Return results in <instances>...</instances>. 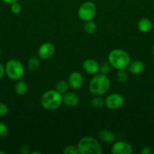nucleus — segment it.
I'll return each mask as SVG.
<instances>
[{
	"mask_svg": "<svg viewBox=\"0 0 154 154\" xmlns=\"http://www.w3.org/2000/svg\"><path fill=\"white\" fill-rule=\"evenodd\" d=\"M99 138L103 142L110 144L115 140V135L113 132L108 129H103L99 132Z\"/></svg>",
	"mask_w": 154,
	"mask_h": 154,
	"instance_id": "nucleus-14",
	"label": "nucleus"
},
{
	"mask_svg": "<svg viewBox=\"0 0 154 154\" xmlns=\"http://www.w3.org/2000/svg\"><path fill=\"white\" fill-rule=\"evenodd\" d=\"M8 134V127L5 123L0 122V138H5Z\"/></svg>",
	"mask_w": 154,
	"mask_h": 154,
	"instance_id": "nucleus-25",
	"label": "nucleus"
},
{
	"mask_svg": "<svg viewBox=\"0 0 154 154\" xmlns=\"http://www.w3.org/2000/svg\"><path fill=\"white\" fill-rule=\"evenodd\" d=\"M63 153L64 154H78L79 150L77 146L75 145H69L66 147L63 150Z\"/></svg>",
	"mask_w": 154,
	"mask_h": 154,
	"instance_id": "nucleus-24",
	"label": "nucleus"
},
{
	"mask_svg": "<svg viewBox=\"0 0 154 154\" xmlns=\"http://www.w3.org/2000/svg\"><path fill=\"white\" fill-rule=\"evenodd\" d=\"M108 62L112 67L117 70L125 69L131 63V58L128 53L122 49H114L108 55Z\"/></svg>",
	"mask_w": 154,
	"mask_h": 154,
	"instance_id": "nucleus-1",
	"label": "nucleus"
},
{
	"mask_svg": "<svg viewBox=\"0 0 154 154\" xmlns=\"http://www.w3.org/2000/svg\"><path fill=\"white\" fill-rule=\"evenodd\" d=\"M79 154H101L102 147L96 138L85 136L79 140L77 145Z\"/></svg>",
	"mask_w": 154,
	"mask_h": 154,
	"instance_id": "nucleus-3",
	"label": "nucleus"
},
{
	"mask_svg": "<svg viewBox=\"0 0 154 154\" xmlns=\"http://www.w3.org/2000/svg\"><path fill=\"white\" fill-rule=\"evenodd\" d=\"M30 146L27 144H22L20 148V153L22 154H28L30 153Z\"/></svg>",
	"mask_w": 154,
	"mask_h": 154,
	"instance_id": "nucleus-27",
	"label": "nucleus"
},
{
	"mask_svg": "<svg viewBox=\"0 0 154 154\" xmlns=\"http://www.w3.org/2000/svg\"><path fill=\"white\" fill-rule=\"evenodd\" d=\"M125 99L119 93H112L107 96L105 99V105L107 108L111 110H116L123 105Z\"/></svg>",
	"mask_w": 154,
	"mask_h": 154,
	"instance_id": "nucleus-7",
	"label": "nucleus"
},
{
	"mask_svg": "<svg viewBox=\"0 0 154 154\" xmlns=\"http://www.w3.org/2000/svg\"><path fill=\"white\" fill-rule=\"evenodd\" d=\"M8 112V108L3 102H0V117H4Z\"/></svg>",
	"mask_w": 154,
	"mask_h": 154,
	"instance_id": "nucleus-26",
	"label": "nucleus"
},
{
	"mask_svg": "<svg viewBox=\"0 0 154 154\" xmlns=\"http://www.w3.org/2000/svg\"><path fill=\"white\" fill-rule=\"evenodd\" d=\"M96 5L93 2H85L80 5L78 10L79 17L85 22L91 20L96 14Z\"/></svg>",
	"mask_w": 154,
	"mask_h": 154,
	"instance_id": "nucleus-6",
	"label": "nucleus"
},
{
	"mask_svg": "<svg viewBox=\"0 0 154 154\" xmlns=\"http://www.w3.org/2000/svg\"><path fill=\"white\" fill-rule=\"evenodd\" d=\"M62 100L65 105H66L67 107H70V108L77 106L79 102V99L78 96L72 92H66V93H63V95L62 96Z\"/></svg>",
	"mask_w": 154,
	"mask_h": 154,
	"instance_id": "nucleus-12",
	"label": "nucleus"
},
{
	"mask_svg": "<svg viewBox=\"0 0 154 154\" xmlns=\"http://www.w3.org/2000/svg\"><path fill=\"white\" fill-rule=\"evenodd\" d=\"M63 103L62 94L56 90H50L45 92L41 97V105L46 110H55Z\"/></svg>",
	"mask_w": 154,
	"mask_h": 154,
	"instance_id": "nucleus-4",
	"label": "nucleus"
},
{
	"mask_svg": "<svg viewBox=\"0 0 154 154\" xmlns=\"http://www.w3.org/2000/svg\"><path fill=\"white\" fill-rule=\"evenodd\" d=\"M116 79L121 84L127 82L128 80V73L125 71V69L118 70L117 74H116Z\"/></svg>",
	"mask_w": 154,
	"mask_h": 154,
	"instance_id": "nucleus-21",
	"label": "nucleus"
},
{
	"mask_svg": "<svg viewBox=\"0 0 154 154\" xmlns=\"http://www.w3.org/2000/svg\"><path fill=\"white\" fill-rule=\"evenodd\" d=\"M111 153L113 154H130L132 153V147L125 141H117L112 146Z\"/></svg>",
	"mask_w": 154,
	"mask_h": 154,
	"instance_id": "nucleus-9",
	"label": "nucleus"
},
{
	"mask_svg": "<svg viewBox=\"0 0 154 154\" xmlns=\"http://www.w3.org/2000/svg\"><path fill=\"white\" fill-rule=\"evenodd\" d=\"M30 154H41L40 152H37V151H32L30 153Z\"/></svg>",
	"mask_w": 154,
	"mask_h": 154,
	"instance_id": "nucleus-31",
	"label": "nucleus"
},
{
	"mask_svg": "<svg viewBox=\"0 0 154 154\" xmlns=\"http://www.w3.org/2000/svg\"><path fill=\"white\" fill-rule=\"evenodd\" d=\"M128 69H129V72L132 75H137L141 74L144 71L145 65L140 60H135V61H133L132 63H130Z\"/></svg>",
	"mask_w": 154,
	"mask_h": 154,
	"instance_id": "nucleus-13",
	"label": "nucleus"
},
{
	"mask_svg": "<svg viewBox=\"0 0 154 154\" xmlns=\"http://www.w3.org/2000/svg\"><path fill=\"white\" fill-rule=\"evenodd\" d=\"M0 154H5V152H3V151H0Z\"/></svg>",
	"mask_w": 154,
	"mask_h": 154,
	"instance_id": "nucleus-34",
	"label": "nucleus"
},
{
	"mask_svg": "<svg viewBox=\"0 0 154 154\" xmlns=\"http://www.w3.org/2000/svg\"><path fill=\"white\" fill-rule=\"evenodd\" d=\"M2 1L3 2L5 3V4L11 5V4H12V3L18 2V0H2Z\"/></svg>",
	"mask_w": 154,
	"mask_h": 154,
	"instance_id": "nucleus-30",
	"label": "nucleus"
},
{
	"mask_svg": "<svg viewBox=\"0 0 154 154\" xmlns=\"http://www.w3.org/2000/svg\"><path fill=\"white\" fill-rule=\"evenodd\" d=\"M54 52H55L54 45L50 42H45L39 48L38 56L41 60H48L53 57Z\"/></svg>",
	"mask_w": 154,
	"mask_h": 154,
	"instance_id": "nucleus-8",
	"label": "nucleus"
},
{
	"mask_svg": "<svg viewBox=\"0 0 154 154\" xmlns=\"http://www.w3.org/2000/svg\"><path fill=\"white\" fill-rule=\"evenodd\" d=\"M110 87V80L107 75L96 74L89 84V91L94 96H102L108 91Z\"/></svg>",
	"mask_w": 154,
	"mask_h": 154,
	"instance_id": "nucleus-2",
	"label": "nucleus"
},
{
	"mask_svg": "<svg viewBox=\"0 0 154 154\" xmlns=\"http://www.w3.org/2000/svg\"><path fill=\"white\" fill-rule=\"evenodd\" d=\"M5 74V69L3 66V65L2 63H0V79L4 77Z\"/></svg>",
	"mask_w": 154,
	"mask_h": 154,
	"instance_id": "nucleus-29",
	"label": "nucleus"
},
{
	"mask_svg": "<svg viewBox=\"0 0 154 154\" xmlns=\"http://www.w3.org/2000/svg\"><path fill=\"white\" fill-rule=\"evenodd\" d=\"M27 66L31 72H36L40 67V60L36 57H31L29 60Z\"/></svg>",
	"mask_w": 154,
	"mask_h": 154,
	"instance_id": "nucleus-17",
	"label": "nucleus"
},
{
	"mask_svg": "<svg viewBox=\"0 0 154 154\" xmlns=\"http://www.w3.org/2000/svg\"><path fill=\"white\" fill-rule=\"evenodd\" d=\"M84 29L85 31V32H87L88 34L92 35L94 33H95V32L97 31V25L93 20H88L86 21L84 25Z\"/></svg>",
	"mask_w": 154,
	"mask_h": 154,
	"instance_id": "nucleus-20",
	"label": "nucleus"
},
{
	"mask_svg": "<svg viewBox=\"0 0 154 154\" xmlns=\"http://www.w3.org/2000/svg\"><path fill=\"white\" fill-rule=\"evenodd\" d=\"M27 90H28V87L25 81H22V80H19L17 81L14 86V91L19 96H24L27 93Z\"/></svg>",
	"mask_w": 154,
	"mask_h": 154,
	"instance_id": "nucleus-16",
	"label": "nucleus"
},
{
	"mask_svg": "<svg viewBox=\"0 0 154 154\" xmlns=\"http://www.w3.org/2000/svg\"><path fill=\"white\" fill-rule=\"evenodd\" d=\"M69 87V86L68 82H66V81H63V80H61V81H59L56 84L55 90H57L58 93H60V94H63V93L67 92Z\"/></svg>",
	"mask_w": 154,
	"mask_h": 154,
	"instance_id": "nucleus-18",
	"label": "nucleus"
},
{
	"mask_svg": "<svg viewBox=\"0 0 154 154\" xmlns=\"http://www.w3.org/2000/svg\"><path fill=\"white\" fill-rule=\"evenodd\" d=\"M11 7V11L14 14H18L21 13V10H22V7H21V4L18 3V2H14L12 4L10 5Z\"/></svg>",
	"mask_w": 154,
	"mask_h": 154,
	"instance_id": "nucleus-23",
	"label": "nucleus"
},
{
	"mask_svg": "<svg viewBox=\"0 0 154 154\" xmlns=\"http://www.w3.org/2000/svg\"><path fill=\"white\" fill-rule=\"evenodd\" d=\"M67 82L71 88L73 90H79L82 87L84 79H83L82 75L80 72H73L69 75Z\"/></svg>",
	"mask_w": 154,
	"mask_h": 154,
	"instance_id": "nucleus-10",
	"label": "nucleus"
},
{
	"mask_svg": "<svg viewBox=\"0 0 154 154\" xmlns=\"http://www.w3.org/2000/svg\"><path fill=\"white\" fill-rule=\"evenodd\" d=\"M5 74L12 81H18L22 78L24 74V66L18 60H8L5 65Z\"/></svg>",
	"mask_w": 154,
	"mask_h": 154,
	"instance_id": "nucleus-5",
	"label": "nucleus"
},
{
	"mask_svg": "<svg viewBox=\"0 0 154 154\" xmlns=\"http://www.w3.org/2000/svg\"><path fill=\"white\" fill-rule=\"evenodd\" d=\"M152 54H153V56H154V45L152 46Z\"/></svg>",
	"mask_w": 154,
	"mask_h": 154,
	"instance_id": "nucleus-32",
	"label": "nucleus"
},
{
	"mask_svg": "<svg viewBox=\"0 0 154 154\" xmlns=\"http://www.w3.org/2000/svg\"><path fill=\"white\" fill-rule=\"evenodd\" d=\"M82 68L86 73L89 75H95L99 72L100 65L96 60L93 59H87L82 64Z\"/></svg>",
	"mask_w": 154,
	"mask_h": 154,
	"instance_id": "nucleus-11",
	"label": "nucleus"
},
{
	"mask_svg": "<svg viewBox=\"0 0 154 154\" xmlns=\"http://www.w3.org/2000/svg\"><path fill=\"white\" fill-rule=\"evenodd\" d=\"M140 153L142 154H151L152 153V149L149 146H145L141 149Z\"/></svg>",
	"mask_w": 154,
	"mask_h": 154,
	"instance_id": "nucleus-28",
	"label": "nucleus"
},
{
	"mask_svg": "<svg viewBox=\"0 0 154 154\" xmlns=\"http://www.w3.org/2000/svg\"><path fill=\"white\" fill-rule=\"evenodd\" d=\"M91 105L94 108H101L105 105V99L101 97V96H95V97L91 101Z\"/></svg>",
	"mask_w": 154,
	"mask_h": 154,
	"instance_id": "nucleus-19",
	"label": "nucleus"
},
{
	"mask_svg": "<svg viewBox=\"0 0 154 154\" xmlns=\"http://www.w3.org/2000/svg\"><path fill=\"white\" fill-rule=\"evenodd\" d=\"M111 69L112 66L109 62H104V63L100 66L99 72H101V74H103V75H107L108 74L110 73V72H111Z\"/></svg>",
	"mask_w": 154,
	"mask_h": 154,
	"instance_id": "nucleus-22",
	"label": "nucleus"
},
{
	"mask_svg": "<svg viewBox=\"0 0 154 154\" xmlns=\"http://www.w3.org/2000/svg\"><path fill=\"white\" fill-rule=\"evenodd\" d=\"M137 28L141 32H148L152 29V22L148 18H142L137 23Z\"/></svg>",
	"mask_w": 154,
	"mask_h": 154,
	"instance_id": "nucleus-15",
	"label": "nucleus"
},
{
	"mask_svg": "<svg viewBox=\"0 0 154 154\" xmlns=\"http://www.w3.org/2000/svg\"><path fill=\"white\" fill-rule=\"evenodd\" d=\"M1 56H2V50L0 48V58H1Z\"/></svg>",
	"mask_w": 154,
	"mask_h": 154,
	"instance_id": "nucleus-33",
	"label": "nucleus"
}]
</instances>
